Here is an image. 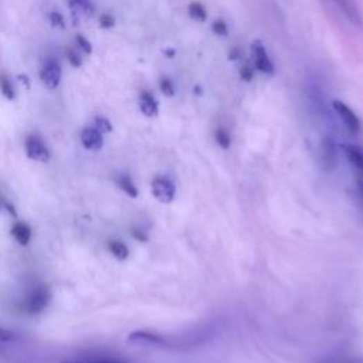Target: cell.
I'll use <instances>...</instances> for the list:
<instances>
[{"label":"cell","mask_w":363,"mask_h":363,"mask_svg":"<svg viewBox=\"0 0 363 363\" xmlns=\"http://www.w3.org/2000/svg\"><path fill=\"white\" fill-rule=\"evenodd\" d=\"M68 6L71 9L73 16H77V15L93 16L95 12V6L93 3V0H68Z\"/></svg>","instance_id":"12"},{"label":"cell","mask_w":363,"mask_h":363,"mask_svg":"<svg viewBox=\"0 0 363 363\" xmlns=\"http://www.w3.org/2000/svg\"><path fill=\"white\" fill-rule=\"evenodd\" d=\"M63 71L60 64L55 60H47L40 71V78L48 90H55L60 86Z\"/></svg>","instance_id":"4"},{"label":"cell","mask_w":363,"mask_h":363,"mask_svg":"<svg viewBox=\"0 0 363 363\" xmlns=\"http://www.w3.org/2000/svg\"><path fill=\"white\" fill-rule=\"evenodd\" d=\"M17 339V335L5 328H0V342H12Z\"/></svg>","instance_id":"26"},{"label":"cell","mask_w":363,"mask_h":363,"mask_svg":"<svg viewBox=\"0 0 363 363\" xmlns=\"http://www.w3.org/2000/svg\"><path fill=\"white\" fill-rule=\"evenodd\" d=\"M5 207L8 209V212H9L13 217H16V212H15V207H13V206H10L9 203H5Z\"/></svg>","instance_id":"32"},{"label":"cell","mask_w":363,"mask_h":363,"mask_svg":"<svg viewBox=\"0 0 363 363\" xmlns=\"http://www.w3.org/2000/svg\"><path fill=\"white\" fill-rule=\"evenodd\" d=\"M333 2H337V3L342 8V10H344L345 13H348V16H349L352 20H355L353 16H356V12H355L352 3H349V0H333Z\"/></svg>","instance_id":"24"},{"label":"cell","mask_w":363,"mask_h":363,"mask_svg":"<svg viewBox=\"0 0 363 363\" xmlns=\"http://www.w3.org/2000/svg\"><path fill=\"white\" fill-rule=\"evenodd\" d=\"M345 152L349 162L363 174V149L355 145H346Z\"/></svg>","instance_id":"14"},{"label":"cell","mask_w":363,"mask_h":363,"mask_svg":"<svg viewBox=\"0 0 363 363\" xmlns=\"http://www.w3.org/2000/svg\"><path fill=\"white\" fill-rule=\"evenodd\" d=\"M213 32H214L217 36H227L229 29H227L226 21L216 20V21L213 23Z\"/></svg>","instance_id":"23"},{"label":"cell","mask_w":363,"mask_h":363,"mask_svg":"<svg viewBox=\"0 0 363 363\" xmlns=\"http://www.w3.org/2000/svg\"><path fill=\"white\" fill-rule=\"evenodd\" d=\"M94 128H97L101 133H109V132H113V125H111V122L104 118V117H97L94 120Z\"/></svg>","instance_id":"20"},{"label":"cell","mask_w":363,"mask_h":363,"mask_svg":"<svg viewBox=\"0 0 363 363\" xmlns=\"http://www.w3.org/2000/svg\"><path fill=\"white\" fill-rule=\"evenodd\" d=\"M50 298V291L46 286H39L33 288V291L24 301V311L29 315L41 314L47 308Z\"/></svg>","instance_id":"1"},{"label":"cell","mask_w":363,"mask_h":363,"mask_svg":"<svg viewBox=\"0 0 363 363\" xmlns=\"http://www.w3.org/2000/svg\"><path fill=\"white\" fill-rule=\"evenodd\" d=\"M359 189H360V196L363 198V182L359 183Z\"/></svg>","instance_id":"33"},{"label":"cell","mask_w":363,"mask_h":363,"mask_svg":"<svg viewBox=\"0 0 363 363\" xmlns=\"http://www.w3.org/2000/svg\"><path fill=\"white\" fill-rule=\"evenodd\" d=\"M128 342L136 346H159L165 342V339L158 333L145 332V331H136L129 333Z\"/></svg>","instance_id":"7"},{"label":"cell","mask_w":363,"mask_h":363,"mask_svg":"<svg viewBox=\"0 0 363 363\" xmlns=\"http://www.w3.org/2000/svg\"><path fill=\"white\" fill-rule=\"evenodd\" d=\"M251 53H253L254 66L259 71H261L264 74H274V71H275L274 64H272L271 59L268 57V53H267V50L261 41L257 40L253 43V46H251Z\"/></svg>","instance_id":"6"},{"label":"cell","mask_w":363,"mask_h":363,"mask_svg":"<svg viewBox=\"0 0 363 363\" xmlns=\"http://www.w3.org/2000/svg\"><path fill=\"white\" fill-rule=\"evenodd\" d=\"M108 248H109L111 253L114 254V257H115L117 260L124 261V260H127V259L129 257V250H128V247H127L122 241H118V240L109 241Z\"/></svg>","instance_id":"15"},{"label":"cell","mask_w":363,"mask_h":363,"mask_svg":"<svg viewBox=\"0 0 363 363\" xmlns=\"http://www.w3.org/2000/svg\"><path fill=\"white\" fill-rule=\"evenodd\" d=\"M328 363H363V357H359V359H346V360H337V362H328Z\"/></svg>","instance_id":"31"},{"label":"cell","mask_w":363,"mask_h":363,"mask_svg":"<svg viewBox=\"0 0 363 363\" xmlns=\"http://www.w3.org/2000/svg\"><path fill=\"white\" fill-rule=\"evenodd\" d=\"M139 108H141L142 114L145 117H148V118H153V117H156L159 114L158 101L148 91H144L141 95H139Z\"/></svg>","instance_id":"9"},{"label":"cell","mask_w":363,"mask_h":363,"mask_svg":"<svg viewBox=\"0 0 363 363\" xmlns=\"http://www.w3.org/2000/svg\"><path fill=\"white\" fill-rule=\"evenodd\" d=\"M132 236L136 239V240H139V241H147L148 239H147V236L142 233V232H139V230H132Z\"/></svg>","instance_id":"30"},{"label":"cell","mask_w":363,"mask_h":363,"mask_svg":"<svg viewBox=\"0 0 363 363\" xmlns=\"http://www.w3.org/2000/svg\"><path fill=\"white\" fill-rule=\"evenodd\" d=\"M322 163L326 171H331L337 163V147L331 138H325L322 141Z\"/></svg>","instance_id":"10"},{"label":"cell","mask_w":363,"mask_h":363,"mask_svg":"<svg viewBox=\"0 0 363 363\" xmlns=\"http://www.w3.org/2000/svg\"><path fill=\"white\" fill-rule=\"evenodd\" d=\"M115 183H117V186H118L122 192H125V193L128 194L129 198H132V199H136V198H138V194H139L138 187L135 186V183L132 182V179H131L128 175H120V176H117V178H115Z\"/></svg>","instance_id":"13"},{"label":"cell","mask_w":363,"mask_h":363,"mask_svg":"<svg viewBox=\"0 0 363 363\" xmlns=\"http://www.w3.org/2000/svg\"><path fill=\"white\" fill-rule=\"evenodd\" d=\"M189 15L193 20H196L199 23H205L207 20V12L206 8L199 3V2H192L189 5Z\"/></svg>","instance_id":"16"},{"label":"cell","mask_w":363,"mask_h":363,"mask_svg":"<svg viewBox=\"0 0 363 363\" xmlns=\"http://www.w3.org/2000/svg\"><path fill=\"white\" fill-rule=\"evenodd\" d=\"M10 233L20 245H27L32 240V229L29 225H26L23 221L15 223Z\"/></svg>","instance_id":"11"},{"label":"cell","mask_w":363,"mask_h":363,"mask_svg":"<svg viewBox=\"0 0 363 363\" xmlns=\"http://www.w3.org/2000/svg\"><path fill=\"white\" fill-rule=\"evenodd\" d=\"M0 210H2V206H0Z\"/></svg>","instance_id":"34"},{"label":"cell","mask_w":363,"mask_h":363,"mask_svg":"<svg viewBox=\"0 0 363 363\" xmlns=\"http://www.w3.org/2000/svg\"><path fill=\"white\" fill-rule=\"evenodd\" d=\"M152 193L153 196L160 202V203H172L176 194V187L171 179H167L165 176H156L152 183Z\"/></svg>","instance_id":"3"},{"label":"cell","mask_w":363,"mask_h":363,"mask_svg":"<svg viewBox=\"0 0 363 363\" xmlns=\"http://www.w3.org/2000/svg\"><path fill=\"white\" fill-rule=\"evenodd\" d=\"M24 151H26L27 158L32 159V160H36V162H41V163L48 162L50 156H51L46 142L36 133L26 136Z\"/></svg>","instance_id":"2"},{"label":"cell","mask_w":363,"mask_h":363,"mask_svg":"<svg viewBox=\"0 0 363 363\" xmlns=\"http://www.w3.org/2000/svg\"><path fill=\"white\" fill-rule=\"evenodd\" d=\"M66 363H125V362H121V360H87V362H66Z\"/></svg>","instance_id":"29"},{"label":"cell","mask_w":363,"mask_h":363,"mask_svg":"<svg viewBox=\"0 0 363 363\" xmlns=\"http://www.w3.org/2000/svg\"><path fill=\"white\" fill-rule=\"evenodd\" d=\"M159 89H160L162 94L166 95V97H174L175 93H176L172 80H169L167 77H162L159 80Z\"/></svg>","instance_id":"19"},{"label":"cell","mask_w":363,"mask_h":363,"mask_svg":"<svg viewBox=\"0 0 363 363\" xmlns=\"http://www.w3.org/2000/svg\"><path fill=\"white\" fill-rule=\"evenodd\" d=\"M48 20H50L53 27H59V29H64L66 27V20H64L63 15L59 12H51L48 16Z\"/></svg>","instance_id":"21"},{"label":"cell","mask_w":363,"mask_h":363,"mask_svg":"<svg viewBox=\"0 0 363 363\" xmlns=\"http://www.w3.org/2000/svg\"><path fill=\"white\" fill-rule=\"evenodd\" d=\"M75 41H77V44L80 46V48L84 51V53H86V54H91L93 53V46H91V43L86 39V37H82V36H77L75 37Z\"/></svg>","instance_id":"25"},{"label":"cell","mask_w":363,"mask_h":363,"mask_svg":"<svg viewBox=\"0 0 363 363\" xmlns=\"http://www.w3.org/2000/svg\"><path fill=\"white\" fill-rule=\"evenodd\" d=\"M214 138H216V142L220 148L223 149H229L230 145H232V138L229 135V132L226 129H223V128H218L214 133Z\"/></svg>","instance_id":"18"},{"label":"cell","mask_w":363,"mask_h":363,"mask_svg":"<svg viewBox=\"0 0 363 363\" xmlns=\"http://www.w3.org/2000/svg\"><path fill=\"white\" fill-rule=\"evenodd\" d=\"M241 78L245 81H251L253 80V70H251L248 66H244L241 68Z\"/></svg>","instance_id":"28"},{"label":"cell","mask_w":363,"mask_h":363,"mask_svg":"<svg viewBox=\"0 0 363 363\" xmlns=\"http://www.w3.org/2000/svg\"><path fill=\"white\" fill-rule=\"evenodd\" d=\"M66 55H67L68 63H70L73 67H81V66H82V60H81V57L77 54V51H74L73 48H67Z\"/></svg>","instance_id":"22"},{"label":"cell","mask_w":363,"mask_h":363,"mask_svg":"<svg viewBox=\"0 0 363 363\" xmlns=\"http://www.w3.org/2000/svg\"><path fill=\"white\" fill-rule=\"evenodd\" d=\"M100 23H101V27L102 29H111L115 24V20L113 19V16L108 15V13H104L100 19Z\"/></svg>","instance_id":"27"},{"label":"cell","mask_w":363,"mask_h":363,"mask_svg":"<svg viewBox=\"0 0 363 363\" xmlns=\"http://www.w3.org/2000/svg\"><path fill=\"white\" fill-rule=\"evenodd\" d=\"M332 106L335 111H337V114L339 115V118L342 120V122L348 128V131L353 135H357L360 131V121H359L357 115L352 111V108L339 100L333 101Z\"/></svg>","instance_id":"5"},{"label":"cell","mask_w":363,"mask_h":363,"mask_svg":"<svg viewBox=\"0 0 363 363\" xmlns=\"http://www.w3.org/2000/svg\"><path fill=\"white\" fill-rule=\"evenodd\" d=\"M0 93H2L3 97L6 100H9V101H13L16 98L15 89L12 86V82L5 74H0Z\"/></svg>","instance_id":"17"},{"label":"cell","mask_w":363,"mask_h":363,"mask_svg":"<svg viewBox=\"0 0 363 363\" xmlns=\"http://www.w3.org/2000/svg\"><path fill=\"white\" fill-rule=\"evenodd\" d=\"M80 138L82 147L89 151H100L104 145L102 133L97 128H84Z\"/></svg>","instance_id":"8"}]
</instances>
